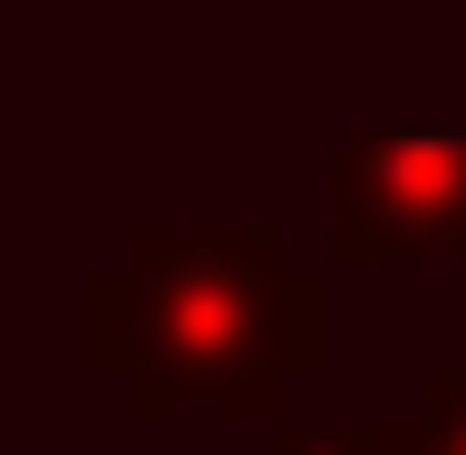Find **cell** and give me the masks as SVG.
Wrapping results in <instances>:
<instances>
[{
    "label": "cell",
    "mask_w": 466,
    "mask_h": 455,
    "mask_svg": "<svg viewBox=\"0 0 466 455\" xmlns=\"http://www.w3.org/2000/svg\"><path fill=\"white\" fill-rule=\"evenodd\" d=\"M466 260V119H358L326 152V282Z\"/></svg>",
    "instance_id": "obj_2"
},
{
    "label": "cell",
    "mask_w": 466,
    "mask_h": 455,
    "mask_svg": "<svg viewBox=\"0 0 466 455\" xmlns=\"http://www.w3.org/2000/svg\"><path fill=\"white\" fill-rule=\"evenodd\" d=\"M412 423H423V434H445V445L466 455V347H456V358H434V379H423Z\"/></svg>",
    "instance_id": "obj_3"
},
{
    "label": "cell",
    "mask_w": 466,
    "mask_h": 455,
    "mask_svg": "<svg viewBox=\"0 0 466 455\" xmlns=\"http://www.w3.org/2000/svg\"><path fill=\"white\" fill-rule=\"evenodd\" d=\"M76 358L141 423H271L282 390L337 358V282L293 271L260 217H152L76 282Z\"/></svg>",
    "instance_id": "obj_1"
}]
</instances>
